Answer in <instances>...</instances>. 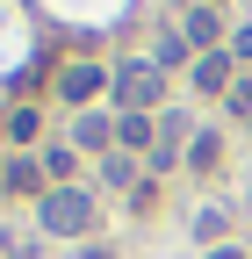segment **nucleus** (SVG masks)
Listing matches in <instances>:
<instances>
[{"mask_svg": "<svg viewBox=\"0 0 252 259\" xmlns=\"http://www.w3.org/2000/svg\"><path fill=\"white\" fill-rule=\"evenodd\" d=\"M79 259H115V252H108V245H87V252H79Z\"/></svg>", "mask_w": 252, "mask_h": 259, "instance_id": "obj_15", "label": "nucleus"}, {"mask_svg": "<svg viewBox=\"0 0 252 259\" xmlns=\"http://www.w3.org/2000/svg\"><path fill=\"white\" fill-rule=\"evenodd\" d=\"M79 144H87V151L115 144V122H108V115H79Z\"/></svg>", "mask_w": 252, "mask_h": 259, "instance_id": "obj_7", "label": "nucleus"}, {"mask_svg": "<svg viewBox=\"0 0 252 259\" xmlns=\"http://www.w3.org/2000/svg\"><path fill=\"white\" fill-rule=\"evenodd\" d=\"M216 158H224V137H195V151H187V166H195V173H216Z\"/></svg>", "mask_w": 252, "mask_h": 259, "instance_id": "obj_9", "label": "nucleus"}, {"mask_svg": "<svg viewBox=\"0 0 252 259\" xmlns=\"http://www.w3.org/2000/svg\"><path fill=\"white\" fill-rule=\"evenodd\" d=\"M8 137H22V144L36 137V108H15V115H8Z\"/></svg>", "mask_w": 252, "mask_h": 259, "instance_id": "obj_12", "label": "nucleus"}, {"mask_svg": "<svg viewBox=\"0 0 252 259\" xmlns=\"http://www.w3.org/2000/svg\"><path fill=\"white\" fill-rule=\"evenodd\" d=\"M209 259H245V252H231V245H224V252H209Z\"/></svg>", "mask_w": 252, "mask_h": 259, "instance_id": "obj_16", "label": "nucleus"}, {"mask_svg": "<svg viewBox=\"0 0 252 259\" xmlns=\"http://www.w3.org/2000/svg\"><path fill=\"white\" fill-rule=\"evenodd\" d=\"M216 36H224V22H216V8H195V15H187V44L216 51Z\"/></svg>", "mask_w": 252, "mask_h": 259, "instance_id": "obj_5", "label": "nucleus"}, {"mask_svg": "<svg viewBox=\"0 0 252 259\" xmlns=\"http://www.w3.org/2000/svg\"><path fill=\"white\" fill-rule=\"evenodd\" d=\"M238 58H252V29H238Z\"/></svg>", "mask_w": 252, "mask_h": 259, "instance_id": "obj_14", "label": "nucleus"}, {"mask_svg": "<svg viewBox=\"0 0 252 259\" xmlns=\"http://www.w3.org/2000/svg\"><path fill=\"white\" fill-rule=\"evenodd\" d=\"M44 173L65 180V173H72V151H65V144H44Z\"/></svg>", "mask_w": 252, "mask_h": 259, "instance_id": "obj_11", "label": "nucleus"}, {"mask_svg": "<svg viewBox=\"0 0 252 259\" xmlns=\"http://www.w3.org/2000/svg\"><path fill=\"white\" fill-rule=\"evenodd\" d=\"M151 65H159V72H166V65H187V36H159V58H151Z\"/></svg>", "mask_w": 252, "mask_h": 259, "instance_id": "obj_10", "label": "nucleus"}, {"mask_svg": "<svg viewBox=\"0 0 252 259\" xmlns=\"http://www.w3.org/2000/svg\"><path fill=\"white\" fill-rule=\"evenodd\" d=\"M115 144H130V151H144V144H159V130H151L144 115H122V122H115Z\"/></svg>", "mask_w": 252, "mask_h": 259, "instance_id": "obj_6", "label": "nucleus"}, {"mask_svg": "<svg viewBox=\"0 0 252 259\" xmlns=\"http://www.w3.org/2000/svg\"><path fill=\"white\" fill-rule=\"evenodd\" d=\"M101 87H108V72H101V65H72V72L58 79V94H65L72 108H87V101H94V94H101Z\"/></svg>", "mask_w": 252, "mask_h": 259, "instance_id": "obj_3", "label": "nucleus"}, {"mask_svg": "<svg viewBox=\"0 0 252 259\" xmlns=\"http://www.w3.org/2000/svg\"><path fill=\"white\" fill-rule=\"evenodd\" d=\"M0 180H8L15 194H36V180H44V166H36V158H15V166L0 173Z\"/></svg>", "mask_w": 252, "mask_h": 259, "instance_id": "obj_8", "label": "nucleus"}, {"mask_svg": "<svg viewBox=\"0 0 252 259\" xmlns=\"http://www.w3.org/2000/svg\"><path fill=\"white\" fill-rule=\"evenodd\" d=\"M36 216H44V231H51V238H87V231H94V202H87L79 187H51Z\"/></svg>", "mask_w": 252, "mask_h": 259, "instance_id": "obj_1", "label": "nucleus"}, {"mask_svg": "<svg viewBox=\"0 0 252 259\" xmlns=\"http://www.w3.org/2000/svg\"><path fill=\"white\" fill-rule=\"evenodd\" d=\"M231 108H238V115H252V79H238V87H231Z\"/></svg>", "mask_w": 252, "mask_h": 259, "instance_id": "obj_13", "label": "nucleus"}, {"mask_svg": "<svg viewBox=\"0 0 252 259\" xmlns=\"http://www.w3.org/2000/svg\"><path fill=\"white\" fill-rule=\"evenodd\" d=\"M195 87H202V94H231V87H238V79H231V58H224V51H202V58H195Z\"/></svg>", "mask_w": 252, "mask_h": 259, "instance_id": "obj_4", "label": "nucleus"}, {"mask_svg": "<svg viewBox=\"0 0 252 259\" xmlns=\"http://www.w3.org/2000/svg\"><path fill=\"white\" fill-rule=\"evenodd\" d=\"M115 101L130 108V115L159 108L166 101V72H159V65H122V72H115Z\"/></svg>", "mask_w": 252, "mask_h": 259, "instance_id": "obj_2", "label": "nucleus"}]
</instances>
